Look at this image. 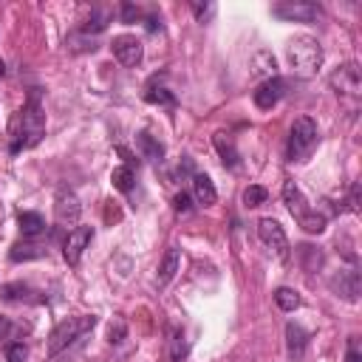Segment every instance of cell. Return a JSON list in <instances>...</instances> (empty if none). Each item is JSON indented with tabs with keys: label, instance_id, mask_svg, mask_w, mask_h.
<instances>
[{
	"label": "cell",
	"instance_id": "obj_1",
	"mask_svg": "<svg viewBox=\"0 0 362 362\" xmlns=\"http://www.w3.org/2000/svg\"><path fill=\"white\" fill-rule=\"evenodd\" d=\"M40 96H42V90L31 88L25 105L8 122V153L11 156L37 147L42 141V136H45V113H42Z\"/></svg>",
	"mask_w": 362,
	"mask_h": 362
},
{
	"label": "cell",
	"instance_id": "obj_2",
	"mask_svg": "<svg viewBox=\"0 0 362 362\" xmlns=\"http://www.w3.org/2000/svg\"><path fill=\"white\" fill-rule=\"evenodd\" d=\"M283 204H286V209L294 215V221H297L308 235H320V232H325L328 218H325L322 212H317V209L308 204V198L300 192V187H297L291 178L283 181Z\"/></svg>",
	"mask_w": 362,
	"mask_h": 362
},
{
	"label": "cell",
	"instance_id": "obj_3",
	"mask_svg": "<svg viewBox=\"0 0 362 362\" xmlns=\"http://www.w3.org/2000/svg\"><path fill=\"white\" fill-rule=\"evenodd\" d=\"M320 144V130H317V122L311 116H297L288 127V139H286V161L291 164H300L305 161L314 147Z\"/></svg>",
	"mask_w": 362,
	"mask_h": 362
},
{
	"label": "cell",
	"instance_id": "obj_4",
	"mask_svg": "<svg viewBox=\"0 0 362 362\" xmlns=\"http://www.w3.org/2000/svg\"><path fill=\"white\" fill-rule=\"evenodd\" d=\"M322 57H325L322 45L314 37H305V34L288 40V45H286V59H288V65L297 76H314L322 65Z\"/></svg>",
	"mask_w": 362,
	"mask_h": 362
},
{
	"label": "cell",
	"instance_id": "obj_5",
	"mask_svg": "<svg viewBox=\"0 0 362 362\" xmlns=\"http://www.w3.org/2000/svg\"><path fill=\"white\" fill-rule=\"evenodd\" d=\"M93 325H96V317L93 314L68 317V320L57 322L54 331H51V337H48V356H57L59 351H65L68 345H74L76 339H82Z\"/></svg>",
	"mask_w": 362,
	"mask_h": 362
},
{
	"label": "cell",
	"instance_id": "obj_6",
	"mask_svg": "<svg viewBox=\"0 0 362 362\" xmlns=\"http://www.w3.org/2000/svg\"><path fill=\"white\" fill-rule=\"evenodd\" d=\"M328 82H331V88L337 90V96H342V99L356 102V99L362 96V76H359L356 62H345V65H339V68L328 76Z\"/></svg>",
	"mask_w": 362,
	"mask_h": 362
},
{
	"label": "cell",
	"instance_id": "obj_7",
	"mask_svg": "<svg viewBox=\"0 0 362 362\" xmlns=\"http://www.w3.org/2000/svg\"><path fill=\"white\" fill-rule=\"evenodd\" d=\"M79 215H82V204H79V198H76V192L74 189H57V195H54V223L59 226V229H74L76 223H79Z\"/></svg>",
	"mask_w": 362,
	"mask_h": 362
},
{
	"label": "cell",
	"instance_id": "obj_8",
	"mask_svg": "<svg viewBox=\"0 0 362 362\" xmlns=\"http://www.w3.org/2000/svg\"><path fill=\"white\" fill-rule=\"evenodd\" d=\"M272 14L280 20H288V23H314L322 14V8H320V3H308V0H283V3L272 6Z\"/></svg>",
	"mask_w": 362,
	"mask_h": 362
},
{
	"label": "cell",
	"instance_id": "obj_9",
	"mask_svg": "<svg viewBox=\"0 0 362 362\" xmlns=\"http://www.w3.org/2000/svg\"><path fill=\"white\" fill-rule=\"evenodd\" d=\"M110 51H113V57H116L124 68L139 65L141 57H144V45H141V40H139L136 34H116V37L110 40Z\"/></svg>",
	"mask_w": 362,
	"mask_h": 362
},
{
	"label": "cell",
	"instance_id": "obj_10",
	"mask_svg": "<svg viewBox=\"0 0 362 362\" xmlns=\"http://www.w3.org/2000/svg\"><path fill=\"white\" fill-rule=\"evenodd\" d=\"M257 235H260V240H263L269 249H274V255H277L283 263L288 260V238H286L283 226H280L274 218H260V221H257Z\"/></svg>",
	"mask_w": 362,
	"mask_h": 362
},
{
	"label": "cell",
	"instance_id": "obj_11",
	"mask_svg": "<svg viewBox=\"0 0 362 362\" xmlns=\"http://www.w3.org/2000/svg\"><path fill=\"white\" fill-rule=\"evenodd\" d=\"M93 240V226H74L68 229V238L62 240V257L68 266H79L82 252L88 249V243Z\"/></svg>",
	"mask_w": 362,
	"mask_h": 362
},
{
	"label": "cell",
	"instance_id": "obj_12",
	"mask_svg": "<svg viewBox=\"0 0 362 362\" xmlns=\"http://www.w3.org/2000/svg\"><path fill=\"white\" fill-rule=\"evenodd\" d=\"M283 96H286V79H283V76L263 79V82L255 88V93H252V99H255V105H257L260 110H272Z\"/></svg>",
	"mask_w": 362,
	"mask_h": 362
},
{
	"label": "cell",
	"instance_id": "obj_13",
	"mask_svg": "<svg viewBox=\"0 0 362 362\" xmlns=\"http://www.w3.org/2000/svg\"><path fill=\"white\" fill-rule=\"evenodd\" d=\"M331 288L337 291V297H342L348 303H356L359 300V269H356V263H351L348 269H339V274L331 277Z\"/></svg>",
	"mask_w": 362,
	"mask_h": 362
},
{
	"label": "cell",
	"instance_id": "obj_14",
	"mask_svg": "<svg viewBox=\"0 0 362 362\" xmlns=\"http://www.w3.org/2000/svg\"><path fill=\"white\" fill-rule=\"evenodd\" d=\"M308 348V334L297 322H286V354L291 362H300Z\"/></svg>",
	"mask_w": 362,
	"mask_h": 362
},
{
	"label": "cell",
	"instance_id": "obj_15",
	"mask_svg": "<svg viewBox=\"0 0 362 362\" xmlns=\"http://www.w3.org/2000/svg\"><path fill=\"white\" fill-rule=\"evenodd\" d=\"M136 147H139V153H141V158H147L150 164H161L164 161V144L150 133V130H139L136 133Z\"/></svg>",
	"mask_w": 362,
	"mask_h": 362
},
{
	"label": "cell",
	"instance_id": "obj_16",
	"mask_svg": "<svg viewBox=\"0 0 362 362\" xmlns=\"http://www.w3.org/2000/svg\"><path fill=\"white\" fill-rule=\"evenodd\" d=\"M212 144H215V150H218L223 167H229V170H238V167H240V153H238V147H235V141H232L229 133L218 130V133L212 136Z\"/></svg>",
	"mask_w": 362,
	"mask_h": 362
},
{
	"label": "cell",
	"instance_id": "obj_17",
	"mask_svg": "<svg viewBox=\"0 0 362 362\" xmlns=\"http://www.w3.org/2000/svg\"><path fill=\"white\" fill-rule=\"evenodd\" d=\"M192 198L201 206H212L218 201V192H215V184H212L209 175H204V173H195L192 175Z\"/></svg>",
	"mask_w": 362,
	"mask_h": 362
},
{
	"label": "cell",
	"instance_id": "obj_18",
	"mask_svg": "<svg viewBox=\"0 0 362 362\" xmlns=\"http://www.w3.org/2000/svg\"><path fill=\"white\" fill-rule=\"evenodd\" d=\"M17 223H20L23 238H40V235L45 232V218H42L40 212H31V209L20 212V215H17Z\"/></svg>",
	"mask_w": 362,
	"mask_h": 362
},
{
	"label": "cell",
	"instance_id": "obj_19",
	"mask_svg": "<svg viewBox=\"0 0 362 362\" xmlns=\"http://www.w3.org/2000/svg\"><path fill=\"white\" fill-rule=\"evenodd\" d=\"M45 255H48V249L40 246V243H14L11 252H8V260H11V263H20V260H40V257H45Z\"/></svg>",
	"mask_w": 362,
	"mask_h": 362
},
{
	"label": "cell",
	"instance_id": "obj_20",
	"mask_svg": "<svg viewBox=\"0 0 362 362\" xmlns=\"http://www.w3.org/2000/svg\"><path fill=\"white\" fill-rule=\"evenodd\" d=\"M178 266H181V255H178V246H170V249L164 252V260H161V266H158V286L170 283V280L175 277Z\"/></svg>",
	"mask_w": 362,
	"mask_h": 362
},
{
	"label": "cell",
	"instance_id": "obj_21",
	"mask_svg": "<svg viewBox=\"0 0 362 362\" xmlns=\"http://www.w3.org/2000/svg\"><path fill=\"white\" fill-rule=\"evenodd\" d=\"M31 294H34V288L25 283H6L0 288V300H6V303H34Z\"/></svg>",
	"mask_w": 362,
	"mask_h": 362
},
{
	"label": "cell",
	"instance_id": "obj_22",
	"mask_svg": "<svg viewBox=\"0 0 362 362\" xmlns=\"http://www.w3.org/2000/svg\"><path fill=\"white\" fill-rule=\"evenodd\" d=\"M252 74H255V76H263V79L277 76V62H274V57H272L269 51H257V54L252 57Z\"/></svg>",
	"mask_w": 362,
	"mask_h": 362
},
{
	"label": "cell",
	"instance_id": "obj_23",
	"mask_svg": "<svg viewBox=\"0 0 362 362\" xmlns=\"http://www.w3.org/2000/svg\"><path fill=\"white\" fill-rule=\"evenodd\" d=\"M144 99H147L150 105H164V107H170V110L178 105L175 93L167 90L164 85H147V88H144Z\"/></svg>",
	"mask_w": 362,
	"mask_h": 362
},
{
	"label": "cell",
	"instance_id": "obj_24",
	"mask_svg": "<svg viewBox=\"0 0 362 362\" xmlns=\"http://www.w3.org/2000/svg\"><path fill=\"white\" fill-rule=\"evenodd\" d=\"M110 181H113V187L119 189V192H133V187H136V170L133 167H127V164H122V167H113V173H110Z\"/></svg>",
	"mask_w": 362,
	"mask_h": 362
},
{
	"label": "cell",
	"instance_id": "obj_25",
	"mask_svg": "<svg viewBox=\"0 0 362 362\" xmlns=\"http://www.w3.org/2000/svg\"><path fill=\"white\" fill-rule=\"evenodd\" d=\"M107 23H110V11H107V8H93V11H90V17H88V23H82V25H79V31L90 37V34L105 31V28H107Z\"/></svg>",
	"mask_w": 362,
	"mask_h": 362
},
{
	"label": "cell",
	"instance_id": "obj_26",
	"mask_svg": "<svg viewBox=\"0 0 362 362\" xmlns=\"http://www.w3.org/2000/svg\"><path fill=\"white\" fill-rule=\"evenodd\" d=\"M297 257H300V263H303L305 272H317L322 266V252L317 246H311V243H300L297 246Z\"/></svg>",
	"mask_w": 362,
	"mask_h": 362
},
{
	"label": "cell",
	"instance_id": "obj_27",
	"mask_svg": "<svg viewBox=\"0 0 362 362\" xmlns=\"http://www.w3.org/2000/svg\"><path fill=\"white\" fill-rule=\"evenodd\" d=\"M65 48L71 54H88V51H96V40L88 37V34H82V31H74V34H68Z\"/></svg>",
	"mask_w": 362,
	"mask_h": 362
},
{
	"label": "cell",
	"instance_id": "obj_28",
	"mask_svg": "<svg viewBox=\"0 0 362 362\" xmlns=\"http://www.w3.org/2000/svg\"><path fill=\"white\" fill-rule=\"evenodd\" d=\"M274 303L280 311H294V308H300V294L288 286H280V288H274Z\"/></svg>",
	"mask_w": 362,
	"mask_h": 362
},
{
	"label": "cell",
	"instance_id": "obj_29",
	"mask_svg": "<svg viewBox=\"0 0 362 362\" xmlns=\"http://www.w3.org/2000/svg\"><path fill=\"white\" fill-rule=\"evenodd\" d=\"M269 201V189L263 187V184H249L246 189H243V204L246 206H260V204H266Z\"/></svg>",
	"mask_w": 362,
	"mask_h": 362
},
{
	"label": "cell",
	"instance_id": "obj_30",
	"mask_svg": "<svg viewBox=\"0 0 362 362\" xmlns=\"http://www.w3.org/2000/svg\"><path fill=\"white\" fill-rule=\"evenodd\" d=\"M187 339L181 331H170V359L173 362H184L187 359Z\"/></svg>",
	"mask_w": 362,
	"mask_h": 362
},
{
	"label": "cell",
	"instance_id": "obj_31",
	"mask_svg": "<svg viewBox=\"0 0 362 362\" xmlns=\"http://www.w3.org/2000/svg\"><path fill=\"white\" fill-rule=\"evenodd\" d=\"M28 356V348L23 342H8L6 345V362H25Z\"/></svg>",
	"mask_w": 362,
	"mask_h": 362
},
{
	"label": "cell",
	"instance_id": "obj_32",
	"mask_svg": "<svg viewBox=\"0 0 362 362\" xmlns=\"http://www.w3.org/2000/svg\"><path fill=\"white\" fill-rule=\"evenodd\" d=\"M107 337H110V342H113V345H119V342L127 337V325H124V320H119V317H116V320L110 322V331H107Z\"/></svg>",
	"mask_w": 362,
	"mask_h": 362
},
{
	"label": "cell",
	"instance_id": "obj_33",
	"mask_svg": "<svg viewBox=\"0 0 362 362\" xmlns=\"http://www.w3.org/2000/svg\"><path fill=\"white\" fill-rule=\"evenodd\" d=\"M345 362H362L359 337H348V345H345Z\"/></svg>",
	"mask_w": 362,
	"mask_h": 362
},
{
	"label": "cell",
	"instance_id": "obj_34",
	"mask_svg": "<svg viewBox=\"0 0 362 362\" xmlns=\"http://www.w3.org/2000/svg\"><path fill=\"white\" fill-rule=\"evenodd\" d=\"M173 209H175V212H189V209H192L189 192H175V195H173Z\"/></svg>",
	"mask_w": 362,
	"mask_h": 362
},
{
	"label": "cell",
	"instance_id": "obj_35",
	"mask_svg": "<svg viewBox=\"0 0 362 362\" xmlns=\"http://www.w3.org/2000/svg\"><path fill=\"white\" fill-rule=\"evenodd\" d=\"M192 11H195V17H198V23H206L212 14H215V3H192Z\"/></svg>",
	"mask_w": 362,
	"mask_h": 362
},
{
	"label": "cell",
	"instance_id": "obj_36",
	"mask_svg": "<svg viewBox=\"0 0 362 362\" xmlns=\"http://www.w3.org/2000/svg\"><path fill=\"white\" fill-rule=\"evenodd\" d=\"M133 20H141V11L133 3H122V23H133Z\"/></svg>",
	"mask_w": 362,
	"mask_h": 362
},
{
	"label": "cell",
	"instance_id": "obj_37",
	"mask_svg": "<svg viewBox=\"0 0 362 362\" xmlns=\"http://www.w3.org/2000/svg\"><path fill=\"white\" fill-rule=\"evenodd\" d=\"M141 20H144V28H147V31H153V34L161 31V17H158V14L150 11V14H141Z\"/></svg>",
	"mask_w": 362,
	"mask_h": 362
},
{
	"label": "cell",
	"instance_id": "obj_38",
	"mask_svg": "<svg viewBox=\"0 0 362 362\" xmlns=\"http://www.w3.org/2000/svg\"><path fill=\"white\" fill-rule=\"evenodd\" d=\"M11 331H14V322L8 317H0V339H6Z\"/></svg>",
	"mask_w": 362,
	"mask_h": 362
},
{
	"label": "cell",
	"instance_id": "obj_39",
	"mask_svg": "<svg viewBox=\"0 0 362 362\" xmlns=\"http://www.w3.org/2000/svg\"><path fill=\"white\" fill-rule=\"evenodd\" d=\"M6 76V62H3V57H0V79Z\"/></svg>",
	"mask_w": 362,
	"mask_h": 362
}]
</instances>
